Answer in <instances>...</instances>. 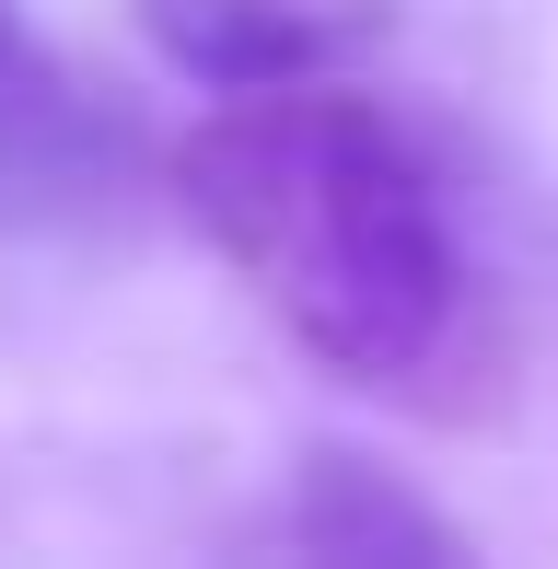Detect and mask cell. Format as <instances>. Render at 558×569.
I'll return each instance as SVG.
<instances>
[{
  "mask_svg": "<svg viewBox=\"0 0 558 569\" xmlns=\"http://www.w3.org/2000/svg\"><path fill=\"white\" fill-rule=\"evenodd\" d=\"M163 198L326 383L419 430H489L524 383V315L477 244V174L442 117L349 70L221 93L163 151Z\"/></svg>",
  "mask_w": 558,
  "mask_h": 569,
  "instance_id": "obj_1",
  "label": "cell"
},
{
  "mask_svg": "<svg viewBox=\"0 0 558 569\" xmlns=\"http://www.w3.org/2000/svg\"><path fill=\"white\" fill-rule=\"evenodd\" d=\"M12 47H23V23H12V0H0V59H12Z\"/></svg>",
  "mask_w": 558,
  "mask_h": 569,
  "instance_id": "obj_5",
  "label": "cell"
},
{
  "mask_svg": "<svg viewBox=\"0 0 558 569\" xmlns=\"http://www.w3.org/2000/svg\"><path fill=\"white\" fill-rule=\"evenodd\" d=\"M163 198V140L82 59H0V244H117Z\"/></svg>",
  "mask_w": 558,
  "mask_h": 569,
  "instance_id": "obj_2",
  "label": "cell"
},
{
  "mask_svg": "<svg viewBox=\"0 0 558 569\" xmlns=\"http://www.w3.org/2000/svg\"><path fill=\"white\" fill-rule=\"evenodd\" d=\"M221 547L233 558H268V569H454L477 547L454 511H430L396 465H372V453H349V442H315V453H291L268 477V500L257 511H233L221 523Z\"/></svg>",
  "mask_w": 558,
  "mask_h": 569,
  "instance_id": "obj_3",
  "label": "cell"
},
{
  "mask_svg": "<svg viewBox=\"0 0 558 569\" xmlns=\"http://www.w3.org/2000/svg\"><path fill=\"white\" fill-rule=\"evenodd\" d=\"M129 23L198 93H279L396 47V0H129Z\"/></svg>",
  "mask_w": 558,
  "mask_h": 569,
  "instance_id": "obj_4",
  "label": "cell"
}]
</instances>
